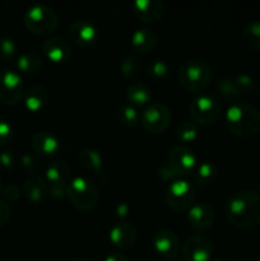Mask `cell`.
Returning a JSON list of instances; mask_svg holds the SVG:
<instances>
[{"label": "cell", "mask_w": 260, "mask_h": 261, "mask_svg": "<svg viewBox=\"0 0 260 261\" xmlns=\"http://www.w3.org/2000/svg\"><path fill=\"white\" fill-rule=\"evenodd\" d=\"M227 219L237 228L250 229L260 224V194L255 190H240L226 203Z\"/></svg>", "instance_id": "obj_1"}, {"label": "cell", "mask_w": 260, "mask_h": 261, "mask_svg": "<svg viewBox=\"0 0 260 261\" xmlns=\"http://www.w3.org/2000/svg\"><path fill=\"white\" fill-rule=\"evenodd\" d=\"M229 133L240 138H251L260 132V111L246 102H233L224 114Z\"/></svg>", "instance_id": "obj_2"}, {"label": "cell", "mask_w": 260, "mask_h": 261, "mask_svg": "<svg viewBox=\"0 0 260 261\" xmlns=\"http://www.w3.org/2000/svg\"><path fill=\"white\" fill-rule=\"evenodd\" d=\"M213 73L208 64L201 59H189L177 69V81L185 91L201 93L212 83Z\"/></svg>", "instance_id": "obj_3"}, {"label": "cell", "mask_w": 260, "mask_h": 261, "mask_svg": "<svg viewBox=\"0 0 260 261\" xmlns=\"http://www.w3.org/2000/svg\"><path fill=\"white\" fill-rule=\"evenodd\" d=\"M23 22L31 33L37 36H48L59 24L58 13L45 3H33L25 9Z\"/></svg>", "instance_id": "obj_4"}, {"label": "cell", "mask_w": 260, "mask_h": 261, "mask_svg": "<svg viewBox=\"0 0 260 261\" xmlns=\"http://www.w3.org/2000/svg\"><path fill=\"white\" fill-rule=\"evenodd\" d=\"M65 196L78 211L88 212L97 205L99 194L97 185L87 176H74L69 182Z\"/></svg>", "instance_id": "obj_5"}, {"label": "cell", "mask_w": 260, "mask_h": 261, "mask_svg": "<svg viewBox=\"0 0 260 261\" xmlns=\"http://www.w3.org/2000/svg\"><path fill=\"white\" fill-rule=\"evenodd\" d=\"M189 112L196 124H214L222 116V105L212 94L200 93L190 102Z\"/></svg>", "instance_id": "obj_6"}, {"label": "cell", "mask_w": 260, "mask_h": 261, "mask_svg": "<svg viewBox=\"0 0 260 261\" xmlns=\"http://www.w3.org/2000/svg\"><path fill=\"white\" fill-rule=\"evenodd\" d=\"M196 196L195 186L185 178H176L166 188L165 200L175 212L189 211Z\"/></svg>", "instance_id": "obj_7"}, {"label": "cell", "mask_w": 260, "mask_h": 261, "mask_svg": "<svg viewBox=\"0 0 260 261\" xmlns=\"http://www.w3.org/2000/svg\"><path fill=\"white\" fill-rule=\"evenodd\" d=\"M172 120L171 110L162 102H150L140 114V125L152 134H162L168 129Z\"/></svg>", "instance_id": "obj_8"}, {"label": "cell", "mask_w": 260, "mask_h": 261, "mask_svg": "<svg viewBox=\"0 0 260 261\" xmlns=\"http://www.w3.org/2000/svg\"><path fill=\"white\" fill-rule=\"evenodd\" d=\"M71 168L66 161L54 160L46 167L45 178L50 188V196L54 199H61L65 196L66 189L71 177Z\"/></svg>", "instance_id": "obj_9"}, {"label": "cell", "mask_w": 260, "mask_h": 261, "mask_svg": "<svg viewBox=\"0 0 260 261\" xmlns=\"http://www.w3.org/2000/svg\"><path fill=\"white\" fill-rule=\"evenodd\" d=\"M24 86L18 71L0 66V103L15 105L23 98Z\"/></svg>", "instance_id": "obj_10"}, {"label": "cell", "mask_w": 260, "mask_h": 261, "mask_svg": "<svg viewBox=\"0 0 260 261\" xmlns=\"http://www.w3.org/2000/svg\"><path fill=\"white\" fill-rule=\"evenodd\" d=\"M214 246L212 240L201 233L189 236L181 249L184 261H211Z\"/></svg>", "instance_id": "obj_11"}, {"label": "cell", "mask_w": 260, "mask_h": 261, "mask_svg": "<svg viewBox=\"0 0 260 261\" xmlns=\"http://www.w3.org/2000/svg\"><path fill=\"white\" fill-rule=\"evenodd\" d=\"M166 161L172 167V170L175 171L177 177L190 175L198 166V158H196L195 153L183 144L173 145L168 150Z\"/></svg>", "instance_id": "obj_12"}, {"label": "cell", "mask_w": 260, "mask_h": 261, "mask_svg": "<svg viewBox=\"0 0 260 261\" xmlns=\"http://www.w3.org/2000/svg\"><path fill=\"white\" fill-rule=\"evenodd\" d=\"M68 36L70 42L81 47H89L98 40L99 30L93 20L81 18L70 23L68 28Z\"/></svg>", "instance_id": "obj_13"}, {"label": "cell", "mask_w": 260, "mask_h": 261, "mask_svg": "<svg viewBox=\"0 0 260 261\" xmlns=\"http://www.w3.org/2000/svg\"><path fill=\"white\" fill-rule=\"evenodd\" d=\"M152 245L154 251L166 260H173L181 251V244L178 237L171 229H158L152 237Z\"/></svg>", "instance_id": "obj_14"}, {"label": "cell", "mask_w": 260, "mask_h": 261, "mask_svg": "<svg viewBox=\"0 0 260 261\" xmlns=\"http://www.w3.org/2000/svg\"><path fill=\"white\" fill-rule=\"evenodd\" d=\"M110 242L119 250H129L137 241V227L133 222L120 221L109 231Z\"/></svg>", "instance_id": "obj_15"}, {"label": "cell", "mask_w": 260, "mask_h": 261, "mask_svg": "<svg viewBox=\"0 0 260 261\" xmlns=\"http://www.w3.org/2000/svg\"><path fill=\"white\" fill-rule=\"evenodd\" d=\"M42 51L53 63H64L70 59L73 48L70 41L63 36H50L43 41Z\"/></svg>", "instance_id": "obj_16"}, {"label": "cell", "mask_w": 260, "mask_h": 261, "mask_svg": "<svg viewBox=\"0 0 260 261\" xmlns=\"http://www.w3.org/2000/svg\"><path fill=\"white\" fill-rule=\"evenodd\" d=\"M188 222L189 226L196 232H204L211 228L214 222V211L212 205L205 201L193 204L188 211Z\"/></svg>", "instance_id": "obj_17"}, {"label": "cell", "mask_w": 260, "mask_h": 261, "mask_svg": "<svg viewBox=\"0 0 260 261\" xmlns=\"http://www.w3.org/2000/svg\"><path fill=\"white\" fill-rule=\"evenodd\" d=\"M132 8L135 17L145 23L157 22L165 14V3L162 0H135Z\"/></svg>", "instance_id": "obj_18"}, {"label": "cell", "mask_w": 260, "mask_h": 261, "mask_svg": "<svg viewBox=\"0 0 260 261\" xmlns=\"http://www.w3.org/2000/svg\"><path fill=\"white\" fill-rule=\"evenodd\" d=\"M31 145L35 153L41 157H51L60 149V140L50 130H40L32 137Z\"/></svg>", "instance_id": "obj_19"}, {"label": "cell", "mask_w": 260, "mask_h": 261, "mask_svg": "<svg viewBox=\"0 0 260 261\" xmlns=\"http://www.w3.org/2000/svg\"><path fill=\"white\" fill-rule=\"evenodd\" d=\"M79 165L86 171L91 172L99 182H105L103 173V157L101 152L94 148H83L78 154Z\"/></svg>", "instance_id": "obj_20"}, {"label": "cell", "mask_w": 260, "mask_h": 261, "mask_svg": "<svg viewBox=\"0 0 260 261\" xmlns=\"http://www.w3.org/2000/svg\"><path fill=\"white\" fill-rule=\"evenodd\" d=\"M23 193L25 198L33 204L42 203L50 195V188L45 177L40 175L28 176L27 180L23 184Z\"/></svg>", "instance_id": "obj_21"}, {"label": "cell", "mask_w": 260, "mask_h": 261, "mask_svg": "<svg viewBox=\"0 0 260 261\" xmlns=\"http://www.w3.org/2000/svg\"><path fill=\"white\" fill-rule=\"evenodd\" d=\"M23 102H24L25 109L31 112H38L45 109L50 102V93L46 87L41 84H33L24 89L23 94Z\"/></svg>", "instance_id": "obj_22"}, {"label": "cell", "mask_w": 260, "mask_h": 261, "mask_svg": "<svg viewBox=\"0 0 260 261\" xmlns=\"http://www.w3.org/2000/svg\"><path fill=\"white\" fill-rule=\"evenodd\" d=\"M132 42L133 48L140 54L150 53L153 48L157 46L158 36L153 28L149 27H142L138 28L133 32L132 35Z\"/></svg>", "instance_id": "obj_23"}, {"label": "cell", "mask_w": 260, "mask_h": 261, "mask_svg": "<svg viewBox=\"0 0 260 261\" xmlns=\"http://www.w3.org/2000/svg\"><path fill=\"white\" fill-rule=\"evenodd\" d=\"M152 98V91L147 83L140 81L132 82L126 88V99L127 103L133 105L134 107L149 105Z\"/></svg>", "instance_id": "obj_24"}, {"label": "cell", "mask_w": 260, "mask_h": 261, "mask_svg": "<svg viewBox=\"0 0 260 261\" xmlns=\"http://www.w3.org/2000/svg\"><path fill=\"white\" fill-rule=\"evenodd\" d=\"M43 64H45V59L36 51H24L18 56L15 61L18 70L24 74L38 73L43 68Z\"/></svg>", "instance_id": "obj_25"}, {"label": "cell", "mask_w": 260, "mask_h": 261, "mask_svg": "<svg viewBox=\"0 0 260 261\" xmlns=\"http://www.w3.org/2000/svg\"><path fill=\"white\" fill-rule=\"evenodd\" d=\"M218 166L214 162H205L198 163L196 168L194 170V182L198 186H209L216 181L217 176H218Z\"/></svg>", "instance_id": "obj_26"}, {"label": "cell", "mask_w": 260, "mask_h": 261, "mask_svg": "<svg viewBox=\"0 0 260 261\" xmlns=\"http://www.w3.org/2000/svg\"><path fill=\"white\" fill-rule=\"evenodd\" d=\"M119 69L124 78H126L127 81H134L140 74L142 64H140V60L134 54L127 53L122 55V58L120 59Z\"/></svg>", "instance_id": "obj_27"}, {"label": "cell", "mask_w": 260, "mask_h": 261, "mask_svg": "<svg viewBox=\"0 0 260 261\" xmlns=\"http://www.w3.org/2000/svg\"><path fill=\"white\" fill-rule=\"evenodd\" d=\"M117 120L124 126L133 127L139 124L140 115L138 112L137 107H134L133 105L126 102V103H122L119 107V110H117Z\"/></svg>", "instance_id": "obj_28"}, {"label": "cell", "mask_w": 260, "mask_h": 261, "mask_svg": "<svg viewBox=\"0 0 260 261\" xmlns=\"http://www.w3.org/2000/svg\"><path fill=\"white\" fill-rule=\"evenodd\" d=\"M242 40L249 47L260 50V20H251L242 30Z\"/></svg>", "instance_id": "obj_29"}, {"label": "cell", "mask_w": 260, "mask_h": 261, "mask_svg": "<svg viewBox=\"0 0 260 261\" xmlns=\"http://www.w3.org/2000/svg\"><path fill=\"white\" fill-rule=\"evenodd\" d=\"M198 133V124L195 121H193V120H185V121L178 124V126L176 127L175 135L178 142L191 143L196 139Z\"/></svg>", "instance_id": "obj_30"}, {"label": "cell", "mask_w": 260, "mask_h": 261, "mask_svg": "<svg viewBox=\"0 0 260 261\" xmlns=\"http://www.w3.org/2000/svg\"><path fill=\"white\" fill-rule=\"evenodd\" d=\"M170 64L162 59H154L147 65V75L153 81H165L170 75Z\"/></svg>", "instance_id": "obj_31"}, {"label": "cell", "mask_w": 260, "mask_h": 261, "mask_svg": "<svg viewBox=\"0 0 260 261\" xmlns=\"http://www.w3.org/2000/svg\"><path fill=\"white\" fill-rule=\"evenodd\" d=\"M216 91L221 97L228 101H235L241 96L239 88L235 84L233 78H221L216 84Z\"/></svg>", "instance_id": "obj_32"}, {"label": "cell", "mask_w": 260, "mask_h": 261, "mask_svg": "<svg viewBox=\"0 0 260 261\" xmlns=\"http://www.w3.org/2000/svg\"><path fill=\"white\" fill-rule=\"evenodd\" d=\"M17 54V43L8 36H0V60L9 61Z\"/></svg>", "instance_id": "obj_33"}, {"label": "cell", "mask_w": 260, "mask_h": 261, "mask_svg": "<svg viewBox=\"0 0 260 261\" xmlns=\"http://www.w3.org/2000/svg\"><path fill=\"white\" fill-rule=\"evenodd\" d=\"M232 78H233L235 84L237 86V88H239L240 93L241 94L250 93V92L254 91L255 87H256L255 79L252 78L251 75H249V74H237V75L232 76Z\"/></svg>", "instance_id": "obj_34"}, {"label": "cell", "mask_w": 260, "mask_h": 261, "mask_svg": "<svg viewBox=\"0 0 260 261\" xmlns=\"http://www.w3.org/2000/svg\"><path fill=\"white\" fill-rule=\"evenodd\" d=\"M14 139V129L9 121L0 119V145H8Z\"/></svg>", "instance_id": "obj_35"}, {"label": "cell", "mask_w": 260, "mask_h": 261, "mask_svg": "<svg viewBox=\"0 0 260 261\" xmlns=\"http://www.w3.org/2000/svg\"><path fill=\"white\" fill-rule=\"evenodd\" d=\"M19 165L20 167H22V170L24 171L25 173H28L30 176L35 175L36 170L38 168L37 161H36V158L33 157L32 154H30V153H23V154L20 155Z\"/></svg>", "instance_id": "obj_36"}, {"label": "cell", "mask_w": 260, "mask_h": 261, "mask_svg": "<svg viewBox=\"0 0 260 261\" xmlns=\"http://www.w3.org/2000/svg\"><path fill=\"white\" fill-rule=\"evenodd\" d=\"M2 195L8 201H17L20 198V189L14 184H5L2 188Z\"/></svg>", "instance_id": "obj_37"}, {"label": "cell", "mask_w": 260, "mask_h": 261, "mask_svg": "<svg viewBox=\"0 0 260 261\" xmlns=\"http://www.w3.org/2000/svg\"><path fill=\"white\" fill-rule=\"evenodd\" d=\"M17 163V157L14 152L9 149H5L0 152V166L5 170H13Z\"/></svg>", "instance_id": "obj_38"}, {"label": "cell", "mask_w": 260, "mask_h": 261, "mask_svg": "<svg viewBox=\"0 0 260 261\" xmlns=\"http://www.w3.org/2000/svg\"><path fill=\"white\" fill-rule=\"evenodd\" d=\"M158 175H160V177L162 178L163 181H171V182H172L173 180H176V178H178L177 175L175 173V171L172 170V167L168 165L167 161H163V162L158 166Z\"/></svg>", "instance_id": "obj_39"}, {"label": "cell", "mask_w": 260, "mask_h": 261, "mask_svg": "<svg viewBox=\"0 0 260 261\" xmlns=\"http://www.w3.org/2000/svg\"><path fill=\"white\" fill-rule=\"evenodd\" d=\"M129 212H130V206L126 201L117 200L116 203L114 204V213L117 218H120V219L125 218V217L129 214Z\"/></svg>", "instance_id": "obj_40"}, {"label": "cell", "mask_w": 260, "mask_h": 261, "mask_svg": "<svg viewBox=\"0 0 260 261\" xmlns=\"http://www.w3.org/2000/svg\"><path fill=\"white\" fill-rule=\"evenodd\" d=\"M10 218V206L7 201L0 199V227L5 226Z\"/></svg>", "instance_id": "obj_41"}, {"label": "cell", "mask_w": 260, "mask_h": 261, "mask_svg": "<svg viewBox=\"0 0 260 261\" xmlns=\"http://www.w3.org/2000/svg\"><path fill=\"white\" fill-rule=\"evenodd\" d=\"M103 261H130L129 257L122 252H112L105 257Z\"/></svg>", "instance_id": "obj_42"}, {"label": "cell", "mask_w": 260, "mask_h": 261, "mask_svg": "<svg viewBox=\"0 0 260 261\" xmlns=\"http://www.w3.org/2000/svg\"><path fill=\"white\" fill-rule=\"evenodd\" d=\"M70 261H91V260L83 259V257H78V259H73V260H70Z\"/></svg>", "instance_id": "obj_43"}, {"label": "cell", "mask_w": 260, "mask_h": 261, "mask_svg": "<svg viewBox=\"0 0 260 261\" xmlns=\"http://www.w3.org/2000/svg\"><path fill=\"white\" fill-rule=\"evenodd\" d=\"M257 193L260 194V180L257 181Z\"/></svg>", "instance_id": "obj_44"}, {"label": "cell", "mask_w": 260, "mask_h": 261, "mask_svg": "<svg viewBox=\"0 0 260 261\" xmlns=\"http://www.w3.org/2000/svg\"><path fill=\"white\" fill-rule=\"evenodd\" d=\"M257 93H259V97H260V82L259 84H257Z\"/></svg>", "instance_id": "obj_45"}, {"label": "cell", "mask_w": 260, "mask_h": 261, "mask_svg": "<svg viewBox=\"0 0 260 261\" xmlns=\"http://www.w3.org/2000/svg\"><path fill=\"white\" fill-rule=\"evenodd\" d=\"M2 188H3V184H2V180H0V193H2Z\"/></svg>", "instance_id": "obj_46"}, {"label": "cell", "mask_w": 260, "mask_h": 261, "mask_svg": "<svg viewBox=\"0 0 260 261\" xmlns=\"http://www.w3.org/2000/svg\"><path fill=\"white\" fill-rule=\"evenodd\" d=\"M256 261H260V255H259V257H257V260Z\"/></svg>", "instance_id": "obj_47"}, {"label": "cell", "mask_w": 260, "mask_h": 261, "mask_svg": "<svg viewBox=\"0 0 260 261\" xmlns=\"http://www.w3.org/2000/svg\"><path fill=\"white\" fill-rule=\"evenodd\" d=\"M171 261H177V260H171Z\"/></svg>", "instance_id": "obj_48"}]
</instances>
